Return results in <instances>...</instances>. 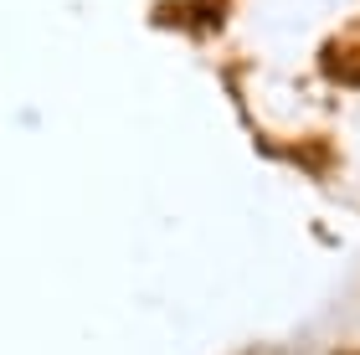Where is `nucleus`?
<instances>
[{"mask_svg": "<svg viewBox=\"0 0 360 355\" xmlns=\"http://www.w3.org/2000/svg\"><path fill=\"white\" fill-rule=\"evenodd\" d=\"M340 355H360V350H340Z\"/></svg>", "mask_w": 360, "mask_h": 355, "instance_id": "nucleus-1", "label": "nucleus"}]
</instances>
